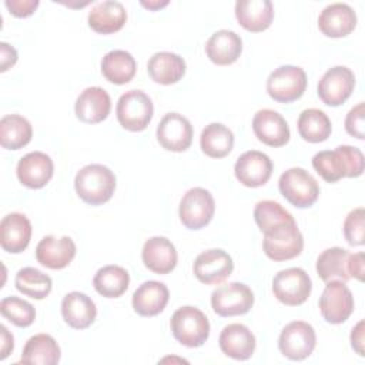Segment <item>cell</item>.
<instances>
[{
	"label": "cell",
	"instance_id": "1",
	"mask_svg": "<svg viewBox=\"0 0 365 365\" xmlns=\"http://www.w3.org/2000/svg\"><path fill=\"white\" fill-rule=\"evenodd\" d=\"M312 167L327 182H336L344 177H359L364 173L365 160L359 148L339 145L332 151L317 153L312 157Z\"/></svg>",
	"mask_w": 365,
	"mask_h": 365
},
{
	"label": "cell",
	"instance_id": "2",
	"mask_svg": "<svg viewBox=\"0 0 365 365\" xmlns=\"http://www.w3.org/2000/svg\"><path fill=\"white\" fill-rule=\"evenodd\" d=\"M77 195L90 205L107 202L115 190L114 173L103 164L84 165L74 178Z\"/></svg>",
	"mask_w": 365,
	"mask_h": 365
},
{
	"label": "cell",
	"instance_id": "3",
	"mask_svg": "<svg viewBox=\"0 0 365 365\" xmlns=\"http://www.w3.org/2000/svg\"><path fill=\"white\" fill-rule=\"evenodd\" d=\"M173 336L184 346H201L210 336V322L205 314L191 305L178 308L170 321Z\"/></svg>",
	"mask_w": 365,
	"mask_h": 365
},
{
	"label": "cell",
	"instance_id": "4",
	"mask_svg": "<svg viewBox=\"0 0 365 365\" xmlns=\"http://www.w3.org/2000/svg\"><path fill=\"white\" fill-rule=\"evenodd\" d=\"M262 248L272 261L292 259L302 252L304 237L295 221L284 222L264 232Z\"/></svg>",
	"mask_w": 365,
	"mask_h": 365
},
{
	"label": "cell",
	"instance_id": "5",
	"mask_svg": "<svg viewBox=\"0 0 365 365\" xmlns=\"http://www.w3.org/2000/svg\"><path fill=\"white\" fill-rule=\"evenodd\" d=\"M282 197L297 208L311 207L319 195L317 180L304 168L292 167L284 171L278 181Z\"/></svg>",
	"mask_w": 365,
	"mask_h": 365
},
{
	"label": "cell",
	"instance_id": "6",
	"mask_svg": "<svg viewBox=\"0 0 365 365\" xmlns=\"http://www.w3.org/2000/svg\"><path fill=\"white\" fill-rule=\"evenodd\" d=\"M154 106L148 94L141 90H128L120 96L115 114L120 125L128 131H143L153 118Z\"/></svg>",
	"mask_w": 365,
	"mask_h": 365
},
{
	"label": "cell",
	"instance_id": "7",
	"mask_svg": "<svg viewBox=\"0 0 365 365\" xmlns=\"http://www.w3.org/2000/svg\"><path fill=\"white\" fill-rule=\"evenodd\" d=\"M215 202L211 192L201 187L188 190L180 201V220L188 230H201L212 220Z\"/></svg>",
	"mask_w": 365,
	"mask_h": 365
},
{
	"label": "cell",
	"instance_id": "8",
	"mask_svg": "<svg viewBox=\"0 0 365 365\" xmlns=\"http://www.w3.org/2000/svg\"><path fill=\"white\" fill-rule=\"evenodd\" d=\"M312 289L309 275L298 267L279 271L272 279V292L275 298L289 307L304 304Z\"/></svg>",
	"mask_w": 365,
	"mask_h": 365
},
{
	"label": "cell",
	"instance_id": "9",
	"mask_svg": "<svg viewBox=\"0 0 365 365\" xmlns=\"http://www.w3.org/2000/svg\"><path fill=\"white\" fill-rule=\"evenodd\" d=\"M307 88V74L298 66H281L275 68L267 80L269 97L278 103L298 100Z\"/></svg>",
	"mask_w": 365,
	"mask_h": 365
},
{
	"label": "cell",
	"instance_id": "10",
	"mask_svg": "<svg viewBox=\"0 0 365 365\" xmlns=\"http://www.w3.org/2000/svg\"><path fill=\"white\" fill-rule=\"evenodd\" d=\"M317 344L315 331L305 321H292L287 324L279 335L278 348L284 356L291 361H302L308 358Z\"/></svg>",
	"mask_w": 365,
	"mask_h": 365
},
{
	"label": "cell",
	"instance_id": "11",
	"mask_svg": "<svg viewBox=\"0 0 365 365\" xmlns=\"http://www.w3.org/2000/svg\"><path fill=\"white\" fill-rule=\"evenodd\" d=\"M254 304L251 288L242 282H230L218 287L211 294V307L220 317L247 314Z\"/></svg>",
	"mask_w": 365,
	"mask_h": 365
},
{
	"label": "cell",
	"instance_id": "12",
	"mask_svg": "<svg viewBox=\"0 0 365 365\" xmlns=\"http://www.w3.org/2000/svg\"><path fill=\"white\" fill-rule=\"evenodd\" d=\"M355 87V76L345 66L331 67L318 81V96L324 104L336 107L345 103Z\"/></svg>",
	"mask_w": 365,
	"mask_h": 365
},
{
	"label": "cell",
	"instance_id": "13",
	"mask_svg": "<svg viewBox=\"0 0 365 365\" xmlns=\"http://www.w3.org/2000/svg\"><path fill=\"white\" fill-rule=\"evenodd\" d=\"M319 311L329 324L345 322L354 311V297L351 289L341 281L327 282L319 298Z\"/></svg>",
	"mask_w": 365,
	"mask_h": 365
},
{
	"label": "cell",
	"instance_id": "14",
	"mask_svg": "<svg viewBox=\"0 0 365 365\" xmlns=\"http://www.w3.org/2000/svg\"><path fill=\"white\" fill-rule=\"evenodd\" d=\"M192 134L190 120L178 113H167L157 125V140L167 151H185L192 143Z\"/></svg>",
	"mask_w": 365,
	"mask_h": 365
},
{
	"label": "cell",
	"instance_id": "15",
	"mask_svg": "<svg viewBox=\"0 0 365 365\" xmlns=\"http://www.w3.org/2000/svg\"><path fill=\"white\" fill-rule=\"evenodd\" d=\"M237 180L250 188H257L268 182L272 174L271 158L257 150H250L241 154L234 165Z\"/></svg>",
	"mask_w": 365,
	"mask_h": 365
},
{
	"label": "cell",
	"instance_id": "16",
	"mask_svg": "<svg viewBox=\"0 0 365 365\" xmlns=\"http://www.w3.org/2000/svg\"><path fill=\"white\" fill-rule=\"evenodd\" d=\"M234 269L232 258L220 248L201 252L194 262V274L197 279L205 285H217L225 281Z\"/></svg>",
	"mask_w": 365,
	"mask_h": 365
},
{
	"label": "cell",
	"instance_id": "17",
	"mask_svg": "<svg viewBox=\"0 0 365 365\" xmlns=\"http://www.w3.org/2000/svg\"><path fill=\"white\" fill-rule=\"evenodd\" d=\"M252 131L261 143L269 147H282L289 141L291 137L285 118L279 113L269 108L255 113L252 118Z\"/></svg>",
	"mask_w": 365,
	"mask_h": 365
},
{
	"label": "cell",
	"instance_id": "18",
	"mask_svg": "<svg viewBox=\"0 0 365 365\" xmlns=\"http://www.w3.org/2000/svg\"><path fill=\"white\" fill-rule=\"evenodd\" d=\"M17 178L29 188H43L53 177L54 164L50 155L41 151H31L17 163Z\"/></svg>",
	"mask_w": 365,
	"mask_h": 365
},
{
	"label": "cell",
	"instance_id": "19",
	"mask_svg": "<svg viewBox=\"0 0 365 365\" xmlns=\"http://www.w3.org/2000/svg\"><path fill=\"white\" fill-rule=\"evenodd\" d=\"M76 255V244L74 241L64 237L46 235L40 240L36 247V258L37 261L50 269H63L66 268Z\"/></svg>",
	"mask_w": 365,
	"mask_h": 365
},
{
	"label": "cell",
	"instance_id": "20",
	"mask_svg": "<svg viewBox=\"0 0 365 365\" xmlns=\"http://www.w3.org/2000/svg\"><path fill=\"white\" fill-rule=\"evenodd\" d=\"M356 14L346 3H332L322 9L318 16V29L327 37L339 38L354 31Z\"/></svg>",
	"mask_w": 365,
	"mask_h": 365
},
{
	"label": "cell",
	"instance_id": "21",
	"mask_svg": "<svg viewBox=\"0 0 365 365\" xmlns=\"http://www.w3.org/2000/svg\"><path fill=\"white\" fill-rule=\"evenodd\" d=\"M111 110V98L101 87H87L76 100L74 111L80 121L97 124L106 120Z\"/></svg>",
	"mask_w": 365,
	"mask_h": 365
},
{
	"label": "cell",
	"instance_id": "22",
	"mask_svg": "<svg viewBox=\"0 0 365 365\" xmlns=\"http://www.w3.org/2000/svg\"><path fill=\"white\" fill-rule=\"evenodd\" d=\"M31 238V224L24 214L11 212L0 222V245L11 254L23 252Z\"/></svg>",
	"mask_w": 365,
	"mask_h": 365
},
{
	"label": "cell",
	"instance_id": "23",
	"mask_svg": "<svg viewBox=\"0 0 365 365\" xmlns=\"http://www.w3.org/2000/svg\"><path fill=\"white\" fill-rule=\"evenodd\" d=\"M144 265L155 274H168L177 265V251L174 244L165 237L148 238L141 251Z\"/></svg>",
	"mask_w": 365,
	"mask_h": 365
},
{
	"label": "cell",
	"instance_id": "24",
	"mask_svg": "<svg viewBox=\"0 0 365 365\" xmlns=\"http://www.w3.org/2000/svg\"><path fill=\"white\" fill-rule=\"evenodd\" d=\"M218 344L221 351L237 361H245L255 351V336L248 327L242 324H230L220 334Z\"/></svg>",
	"mask_w": 365,
	"mask_h": 365
},
{
	"label": "cell",
	"instance_id": "25",
	"mask_svg": "<svg viewBox=\"0 0 365 365\" xmlns=\"http://www.w3.org/2000/svg\"><path fill=\"white\" fill-rule=\"evenodd\" d=\"M61 315L68 327L74 329H86L94 322L97 308L88 295L73 291L64 295L61 301Z\"/></svg>",
	"mask_w": 365,
	"mask_h": 365
},
{
	"label": "cell",
	"instance_id": "26",
	"mask_svg": "<svg viewBox=\"0 0 365 365\" xmlns=\"http://www.w3.org/2000/svg\"><path fill=\"white\" fill-rule=\"evenodd\" d=\"M235 17L248 31L267 30L274 19V6L269 0H238L235 3Z\"/></svg>",
	"mask_w": 365,
	"mask_h": 365
},
{
	"label": "cell",
	"instance_id": "27",
	"mask_svg": "<svg viewBox=\"0 0 365 365\" xmlns=\"http://www.w3.org/2000/svg\"><path fill=\"white\" fill-rule=\"evenodd\" d=\"M127 20V11L123 3L115 0L100 1L88 13V26L96 33L111 34L123 29Z\"/></svg>",
	"mask_w": 365,
	"mask_h": 365
},
{
	"label": "cell",
	"instance_id": "28",
	"mask_svg": "<svg viewBox=\"0 0 365 365\" xmlns=\"http://www.w3.org/2000/svg\"><path fill=\"white\" fill-rule=\"evenodd\" d=\"M242 51V40L232 30L215 31L205 44V53L208 58L217 66H228L238 60Z\"/></svg>",
	"mask_w": 365,
	"mask_h": 365
},
{
	"label": "cell",
	"instance_id": "29",
	"mask_svg": "<svg viewBox=\"0 0 365 365\" xmlns=\"http://www.w3.org/2000/svg\"><path fill=\"white\" fill-rule=\"evenodd\" d=\"M170 298L165 284L160 281H145L133 294V308L141 317L160 314Z\"/></svg>",
	"mask_w": 365,
	"mask_h": 365
},
{
	"label": "cell",
	"instance_id": "30",
	"mask_svg": "<svg viewBox=\"0 0 365 365\" xmlns=\"http://www.w3.org/2000/svg\"><path fill=\"white\" fill-rule=\"evenodd\" d=\"M147 71L151 80L158 84H174L185 74V60L171 51H158L150 57Z\"/></svg>",
	"mask_w": 365,
	"mask_h": 365
},
{
	"label": "cell",
	"instance_id": "31",
	"mask_svg": "<svg viewBox=\"0 0 365 365\" xmlns=\"http://www.w3.org/2000/svg\"><path fill=\"white\" fill-rule=\"evenodd\" d=\"M351 252L341 247H332L324 250L317 258V272L324 282L329 281H349V262Z\"/></svg>",
	"mask_w": 365,
	"mask_h": 365
},
{
	"label": "cell",
	"instance_id": "32",
	"mask_svg": "<svg viewBox=\"0 0 365 365\" xmlns=\"http://www.w3.org/2000/svg\"><path fill=\"white\" fill-rule=\"evenodd\" d=\"M60 355H61L60 346L51 335L37 334L26 342L20 362L56 365L60 361Z\"/></svg>",
	"mask_w": 365,
	"mask_h": 365
},
{
	"label": "cell",
	"instance_id": "33",
	"mask_svg": "<svg viewBox=\"0 0 365 365\" xmlns=\"http://www.w3.org/2000/svg\"><path fill=\"white\" fill-rule=\"evenodd\" d=\"M137 70L134 57L125 50H111L101 60V73L113 84L131 81Z\"/></svg>",
	"mask_w": 365,
	"mask_h": 365
},
{
	"label": "cell",
	"instance_id": "34",
	"mask_svg": "<svg viewBox=\"0 0 365 365\" xmlns=\"http://www.w3.org/2000/svg\"><path fill=\"white\" fill-rule=\"evenodd\" d=\"M33 128L27 118L9 114L0 120V144L7 150H20L31 140Z\"/></svg>",
	"mask_w": 365,
	"mask_h": 365
},
{
	"label": "cell",
	"instance_id": "35",
	"mask_svg": "<svg viewBox=\"0 0 365 365\" xmlns=\"http://www.w3.org/2000/svg\"><path fill=\"white\" fill-rule=\"evenodd\" d=\"M200 145L205 155L222 158L228 155L234 147V134L221 123H210L201 133Z\"/></svg>",
	"mask_w": 365,
	"mask_h": 365
},
{
	"label": "cell",
	"instance_id": "36",
	"mask_svg": "<svg viewBox=\"0 0 365 365\" xmlns=\"http://www.w3.org/2000/svg\"><path fill=\"white\" fill-rule=\"evenodd\" d=\"M130 284V275L125 268L120 265H106L100 268L94 278L93 285L96 291L106 298L121 297Z\"/></svg>",
	"mask_w": 365,
	"mask_h": 365
},
{
	"label": "cell",
	"instance_id": "37",
	"mask_svg": "<svg viewBox=\"0 0 365 365\" xmlns=\"http://www.w3.org/2000/svg\"><path fill=\"white\" fill-rule=\"evenodd\" d=\"M298 133L308 143H322L332 131L328 115L319 108H307L298 117Z\"/></svg>",
	"mask_w": 365,
	"mask_h": 365
},
{
	"label": "cell",
	"instance_id": "38",
	"mask_svg": "<svg viewBox=\"0 0 365 365\" xmlns=\"http://www.w3.org/2000/svg\"><path fill=\"white\" fill-rule=\"evenodd\" d=\"M14 285L21 294L34 299H43L50 294L53 282L51 278L40 269L24 267L16 274Z\"/></svg>",
	"mask_w": 365,
	"mask_h": 365
},
{
	"label": "cell",
	"instance_id": "39",
	"mask_svg": "<svg viewBox=\"0 0 365 365\" xmlns=\"http://www.w3.org/2000/svg\"><path fill=\"white\" fill-rule=\"evenodd\" d=\"M254 220L262 232H267L279 224L295 221L279 202L272 200H262L257 202L254 208Z\"/></svg>",
	"mask_w": 365,
	"mask_h": 365
},
{
	"label": "cell",
	"instance_id": "40",
	"mask_svg": "<svg viewBox=\"0 0 365 365\" xmlns=\"http://www.w3.org/2000/svg\"><path fill=\"white\" fill-rule=\"evenodd\" d=\"M0 312L6 319L20 328L31 325L36 319L34 307L30 302L13 295L0 301Z\"/></svg>",
	"mask_w": 365,
	"mask_h": 365
},
{
	"label": "cell",
	"instance_id": "41",
	"mask_svg": "<svg viewBox=\"0 0 365 365\" xmlns=\"http://www.w3.org/2000/svg\"><path fill=\"white\" fill-rule=\"evenodd\" d=\"M365 211L362 207H358L345 217L344 221V235L349 245H364L365 244Z\"/></svg>",
	"mask_w": 365,
	"mask_h": 365
},
{
	"label": "cell",
	"instance_id": "42",
	"mask_svg": "<svg viewBox=\"0 0 365 365\" xmlns=\"http://www.w3.org/2000/svg\"><path fill=\"white\" fill-rule=\"evenodd\" d=\"M364 103H358L355 107L349 110V113L345 117V130L349 135L364 140L365 138V121H364Z\"/></svg>",
	"mask_w": 365,
	"mask_h": 365
},
{
	"label": "cell",
	"instance_id": "43",
	"mask_svg": "<svg viewBox=\"0 0 365 365\" xmlns=\"http://www.w3.org/2000/svg\"><path fill=\"white\" fill-rule=\"evenodd\" d=\"M9 11L16 17H29L38 7V0H6Z\"/></svg>",
	"mask_w": 365,
	"mask_h": 365
},
{
	"label": "cell",
	"instance_id": "44",
	"mask_svg": "<svg viewBox=\"0 0 365 365\" xmlns=\"http://www.w3.org/2000/svg\"><path fill=\"white\" fill-rule=\"evenodd\" d=\"M349 275L356 278L358 281H364V272H365V255L364 252H356L349 255L348 262Z\"/></svg>",
	"mask_w": 365,
	"mask_h": 365
},
{
	"label": "cell",
	"instance_id": "45",
	"mask_svg": "<svg viewBox=\"0 0 365 365\" xmlns=\"http://www.w3.org/2000/svg\"><path fill=\"white\" fill-rule=\"evenodd\" d=\"M0 71H7L17 61V51L13 46L1 41L0 43Z\"/></svg>",
	"mask_w": 365,
	"mask_h": 365
},
{
	"label": "cell",
	"instance_id": "46",
	"mask_svg": "<svg viewBox=\"0 0 365 365\" xmlns=\"http://www.w3.org/2000/svg\"><path fill=\"white\" fill-rule=\"evenodd\" d=\"M351 345L352 348L361 355L364 356V321L361 319L351 332Z\"/></svg>",
	"mask_w": 365,
	"mask_h": 365
},
{
	"label": "cell",
	"instance_id": "47",
	"mask_svg": "<svg viewBox=\"0 0 365 365\" xmlns=\"http://www.w3.org/2000/svg\"><path fill=\"white\" fill-rule=\"evenodd\" d=\"M0 329H1V355H0V359H4L13 351L14 339H13V335L9 332V329L4 325H1Z\"/></svg>",
	"mask_w": 365,
	"mask_h": 365
},
{
	"label": "cell",
	"instance_id": "48",
	"mask_svg": "<svg viewBox=\"0 0 365 365\" xmlns=\"http://www.w3.org/2000/svg\"><path fill=\"white\" fill-rule=\"evenodd\" d=\"M141 4L150 10H157V9H161L164 6L168 4V1H141Z\"/></svg>",
	"mask_w": 365,
	"mask_h": 365
}]
</instances>
